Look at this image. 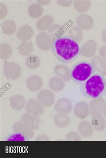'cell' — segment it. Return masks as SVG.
I'll return each mask as SVG.
<instances>
[{
    "label": "cell",
    "instance_id": "cell-1",
    "mask_svg": "<svg viewBox=\"0 0 106 158\" xmlns=\"http://www.w3.org/2000/svg\"><path fill=\"white\" fill-rule=\"evenodd\" d=\"M52 52L56 59L64 64H69L81 54L79 43L68 35H61L53 40Z\"/></svg>",
    "mask_w": 106,
    "mask_h": 158
},
{
    "label": "cell",
    "instance_id": "cell-2",
    "mask_svg": "<svg viewBox=\"0 0 106 158\" xmlns=\"http://www.w3.org/2000/svg\"><path fill=\"white\" fill-rule=\"evenodd\" d=\"M80 90L84 96L96 99L102 98L106 93V81L104 75L95 73L80 85Z\"/></svg>",
    "mask_w": 106,
    "mask_h": 158
},
{
    "label": "cell",
    "instance_id": "cell-3",
    "mask_svg": "<svg viewBox=\"0 0 106 158\" xmlns=\"http://www.w3.org/2000/svg\"><path fill=\"white\" fill-rule=\"evenodd\" d=\"M95 72L96 69L91 62L82 61L73 67L71 70V76L74 82L81 85L95 74Z\"/></svg>",
    "mask_w": 106,
    "mask_h": 158
},
{
    "label": "cell",
    "instance_id": "cell-4",
    "mask_svg": "<svg viewBox=\"0 0 106 158\" xmlns=\"http://www.w3.org/2000/svg\"><path fill=\"white\" fill-rule=\"evenodd\" d=\"M4 74L10 80H16L21 74V69L19 64L15 62L5 60L4 63Z\"/></svg>",
    "mask_w": 106,
    "mask_h": 158
},
{
    "label": "cell",
    "instance_id": "cell-5",
    "mask_svg": "<svg viewBox=\"0 0 106 158\" xmlns=\"http://www.w3.org/2000/svg\"><path fill=\"white\" fill-rule=\"evenodd\" d=\"M53 41L48 33L45 31L38 33L36 37L37 46L43 51H48L52 49Z\"/></svg>",
    "mask_w": 106,
    "mask_h": 158
},
{
    "label": "cell",
    "instance_id": "cell-6",
    "mask_svg": "<svg viewBox=\"0 0 106 158\" xmlns=\"http://www.w3.org/2000/svg\"><path fill=\"white\" fill-rule=\"evenodd\" d=\"M106 101L102 98L93 99L90 102V114L92 117L102 115L104 113Z\"/></svg>",
    "mask_w": 106,
    "mask_h": 158
},
{
    "label": "cell",
    "instance_id": "cell-7",
    "mask_svg": "<svg viewBox=\"0 0 106 158\" xmlns=\"http://www.w3.org/2000/svg\"><path fill=\"white\" fill-rule=\"evenodd\" d=\"M25 109L27 113L36 115H41L45 110L40 102L34 98L30 99L27 101L26 103Z\"/></svg>",
    "mask_w": 106,
    "mask_h": 158
},
{
    "label": "cell",
    "instance_id": "cell-8",
    "mask_svg": "<svg viewBox=\"0 0 106 158\" xmlns=\"http://www.w3.org/2000/svg\"><path fill=\"white\" fill-rule=\"evenodd\" d=\"M37 99L42 105L49 107L54 102L55 96L49 90L43 89L37 94Z\"/></svg>",
    "mask_w": 106,
    "mask_h": 158
},
{
    "label": "cell",
    "instance_id": "cell-9",
    "mask_svg": "<svg viewBox=\"0 0 106 158\" xmlns=\"http://www.w3.org/2000/svg\"><path fill=\"white\" fill-rule=\"evenodd\" d=\"M22 121L31 130H36L40 126V118L37 115L24 113L22 116Z\"/></svg>",
    "mask_w": 106,
    "mask_h": 158
},
{
    "label": "cell",
    "instance_id": "cell-10",
    "mask_svg": "<svg viewBox=\"0 0 106 158\" xmlns=\"http://www.w3.org/2000/svg\"><path fill=\"white\" fill-rule=\"evenodd\" d=\"M55 109L58 113L64 114L70 113L73 109L71 101L66 98H61L56 102Z\"/></svg>",
    "mask_w": 106,
    "mask_h": 158
},
{
    "label": "cell",
    "instance_id": "cell-11",
    "mask_svg": "<svg viewBox=\"0 0 106 158\" xmlns=\"http://www.w3.org/2000/svg\"><path fill=\"white\" fill-rule=\"evenodd\" d=\"M73 113L77 118L84 119L90 114V106L87 102H80L74 106Z\"/></svg>",
    "mask_w": 106,
    "mask_h": 158
},
{
    "label": "cell",
    "instance_id": "cell-12",
    "mask_svg": "<svg viewBox=\"0 0 106 158\" xmlns=\"http://www.w3.org/2000/svg\"><path fill=\"white\" fill-rule=\"evenodd\" d=\"M76 23L79 28L84 30H89L94 26L93 18L89 15H79L76 19Z\"/></svg>",
    "mask_w": 106,
    "mask_h": 158
},
{
    "label": "cell",
    "instance_id": "cell-13",
    "mask_svg": "<svg viewBox=\"0 0 106 158\" xmlns=\"http://www.w3.org/2000/svg\"><path fill=\"white\" fill-rule=\"evenodd\" d=\"M97 48V42L93 40H90L81 46V54L86 58H91L96 54Z\"/></svg>",
    "mask_w": 106,
    "mask_h": 158
},
{
    "label": "cell",
    "instance_id": "cell-14",
    "mask_svg": "<svg viewBox=\"0 0 106 158\" xmlns=\"http://www.w3.org/2000/svg\"><path fill=\"white\" fill-rule=\"evenodd\" d=\"M26 85L29 90L36 92L41 90L43 87V80L40 76L32 75L26 80Z\"/></svg>",
    "mask_w": 106,
    "mask_h": 158
},
{
    "label": "cell",
    "instance_id": "cell-15",
    "mask_svg": "<svg viewBox=\"0 0 106 158\" xmlns=\"http://www.w3.org/2000/svg\"><path fill=\"white\" fill-rule=\"evenodd\" d=\"M34 31L32 27L26 24L18 28L17 31L16 36L18 39L23 41H28L33 37Z\"/></svg>",
    "mask_w": 106,
    "mask_h": 158
},
{
    "label": "cell",
    "instance_id": "cell-16",
    "mask_svg": "<svg viewBox=\"0 0 106 158\" xmlns=\"http://www.w3.org/2000/svg\"><path fill=\"white\" fill-rule=\"evenodd\" d=\"M78 133L81 137L84 138H89L94 133V128L91 123L89 121H82L78 124L77 127Z\"/></svg>",
    "mask_w": 106,
    "mask_h": 158
},
{
    "label": "cell",
    "instance_id": "cell-17",
    "mask_svg": "<svg viewBox=\"0 0 106 158\" xmlns=\"http://www.w3.org/2000/svg\"><path fill=\"white\" fill-rule=\"evenodd\" d=\"M54 73L56 76L64 81H69L72 79L70 69L66 65L63 64L57 65L55 67Z\"/></svg>",
    "mask_w": 106,
    "mask_h": 158
},
{
    "label": "cell",
    "instance_id": "cell-18",
    "mask_svg": "<svg viewBox=\"0 0 106 158\" xmlns=\"http://www.w3.org/2000/svg\"><path fill=\"white\" fill-rule=\"evenodd\" d=\"M14 132L22 133L29 139H32L34 136V131L28 128L22 120L16 122L13 126Z\"/></svg>",
    "mask_w": 106,
    "mask_h": 158
},
{
    "label": "cell",
    "instance_id": "cell-19",
    "mask_svg": "<svg viewBox=\"0 0 106 158\" xmlns=\"http://www.w3.org/2000/svg\"><path fill=\"white\" fill-rule=\"evenodd\" d=\"M25 98L21 95L11 96L10 98V105L14 110H21L25 107Z\"/></svg>",
    "mask_w": 106,
    "mask_h": 158
},
{
    "label": "cell",
    "instance_id": "cell-20",
    "mask_svg": "<svg viewBox=\"0 0 106 158\" xmlns=\"http://www.w3.org/2000/svg\"><path fill=\"white\" fill-rule=\"evenodd\" d=\"M53 19L49 15H45L36 22V26L39 30H48L53 25Z\"/></svg>",
    "mask_w": 106,
    "mask_h": 158
},
{
    "label": "cell",
    "instance_id": "cell-21",
    "mask_svg": "<svg viewBox=\"0 0 106 158\" xmlns=\"http://www.w3.org/2000/svg\"><path fill=\"white\" fill-rule=\"evenodd\" d=\"M96 70L102 75L106 76V59L100 56H96L91 59Z\"/></svg>",
    "mask_w": 106,
    "mask_h": 158
},
{
    "label": "cell",
    "instance_id": "cell-22",
    "mask_svg": "<svg viewBox=\"0 0 106 158\" xmlns=\"http://www.w3.org/2000/svg\"><path fill=\"white\" fill-rule=\"evenodd\" d=\"M54 123L56 127L59 128H65L68 127L70 123V117L64 114L59 113L54 117Z\"/></svg>",
    "mask_w": 106,
    "mask_h": 158
},
{
    "label": "cell",
    "instance_id": "cell-23",
    "mask_svg": "<svg viewBox=\"0 0 106 158\" xmlns=\"http://www.w3.org/2000/svg\"><path fill=\"white\" fill-rule=\"evenodd\" d=\"M18 53L22 56L30 55L33 51V42L30 40L23 41L19 44L17 48Z\"/></svg>",
    "mask_w": 106,
    "mask_h": 158
},
{
    "label": "cell",
    "instance_id": "cell-24",
    "mask_svg": "<svg viewBox=\"0 0 106 158\" xmlns=\"http://www.w3.org/2000/svg\"><path fill=\"white\" fill-rule=\"evenodd\" d=\"M1 28L4 34L10 35L15 33L16 31V25L13 20H6L1 24Z\"/></svg>",
    "mask_w": 106,
    "mask_h": 158
},
{
    "label": "cell",
    "instance_id": "cell-25",
    "mask_svg": "<svg viewBox=\"0 0 106 158\" xmlns=\"http://www.w3.org/2000/svg\"><path fill=\"white\" fill-rule=\"evenodd\" d=\"M27 10L29 15L32 18L35 19L40 18L44 12L43 7L38 3L31 4L29 5Z\"/></svg>",
    "mask_w": 106,
    "mask_h": 158
},
{
    "label": "cell",
    "instance_id": "cell-26",
    "mask_svg": "<svg viewBox=\"0 0 106 158\" xmlns=\"http://www.w3.org/2000/svg\"><path fill=\"white\" fill-rule=\"evenodd\" d=\"M91 124L94 129L97 132H102L106 128L105 118L102 115L93 117L91 120Z\"/></svg>",
    "mask_w": 106,
    "mask_h": 158
},
{
    "label": "cell",
    "instance_id": "cell-27",
    "mask_svg": "<svg viewBox=\"0 0 106 158\" xmlns=\"http://www.w3.org/2000/svg\"><path fill=\"white\" fill-rule=\"evenodd\" d=\"M49 86L55 92H59L64 88L65 84L64 81L60 78L53 77L50 80Z\"/></svg>",
    "mask_w": 106,
    "mask_h": 158
},
{
    "label": "cell",
    "instance_id": "cell-28",
    "mask_svg": "<svg viewBox=\"0 0 106 158\" xmlns=\"http://www.w3.org/2000/svg\"><path fill=\"white\" fill-rule=\"evenodd\" d=\"M91 1L89 0H76L73 2L74 8L80 13L87 11L91 8Z\"/></svg>",
    "mask_w": 106,
    "mask_h": 158
},
{
    "label": "cell",
    "instance_id": "cell-29",
    "mask_svg": "<svg viewBox=\"0 0 106 158\" xmlns=\"http://www.w3.org/2000/svg\"><path fill=\"white\" fill-rule=\"evenodd\" d=\"M26 67L30 69H36L41 65L40 57L36 55H29L25 60Z\"/></svg>",
    "mask_w": 106,
    "mask_h": 158
},
{
    "label": "cell",
    "instance_id": "cell-30",
    "mask_svg": "<svg viewBox=\"0 0 106 158\" xmlns=\"http://www.w3.org/2000/svg\"><path fill=\"white\" fill-rule=\"evenodd\" d=\"M68 35L76 40L78 43H80L83 39V31L78 26H73L69 28Z\"/></svg>",
    "mask_w": 106,
    "mask_h": 158
},
{
    "label": "cell",
    "instance_id": "cell-31",
    "mask_svg": "<svg viewBox=\"0 0 106 158\" xmlns=\"http://www.w3.org/2000/svg\"><path fill=\"white\" fill-rule=\"evenodd\" d=\"M11 46L8 43H2L0 45V57L3 60H6L12 54Z\"/></svg>",
    "mask_w": 106,
    "mask_h": 158
},
{
    "label": "cell",
    "instance_id": "cell-32",
    "mask_svg": "<svg viewBox=\"0 0 106 158\" xmlns=\"http://www.w3.org/2000/svg\"><path fill=\"white\" fill-rule=\"evenodd\" d=\"M48 34L52 39H54L57 37L62 35L64 33V28L59 24H54L48 30Z\"/></svg>",
    "mask_w": 106,
    "mask_h": 158
},
{
    "label": "cell",
    "instance_id": "cell-33",
    "mask_svg": "<svg viewBox=\"0 0 106 158\" xmlns=\"http://www.w3.org/2000/svg\"><path fill=\"white\" fill-rule=\"evenodd\" d=\"M30 139L22 133L14 132L6 136L4 140L6 141H28Z\"/></svg>",
    "mask_w": 106,
    "mask_h": 158
},
{
    "label": "cell",
    "instance_id": "cell-34",
    "mask_svg": "<svg viewBox=\"0 0 106 158\" xmlns=\"http://www.w3.org/2000/svg\"><path fill=\"white\" fill-rule=\"evenodd\" d=\"M66 139L67 141H81V136L75 131L69 132L66 135Z\"/></svg>",
    "mask_w": 106,
    "mask_h": 158
},
{
    "label": "cell",
    "instance_id": "cell-35",
    "mask_svg": "<svg viewBox=\"0 0 106 158\" xmlns=\"http://www.w3.org/2000/svg\"><path fill=\"white\" fill-rule=\"evenodd\" d=\"M8 13L7 6L3 3L0 4V18L1 19H4Z\"/></svg>",
    "mask_w": 106,
    "mask_h": 158
},
{
    "label": "cell",
    "instance_id": "cell-36",
    "mask_svg": "<svg viewBox=\"0 0 106 158\" xmlns=\"http://www.w3.org/2000/svg\"><path fill=\"white\" fill-rule=\"evenodd\" d=\"M57 2L58 4V5H60L62 6L68 7L71 5L73 2V1H61V0H58Z\"/></svg>",
    "mask_w": 106,
    "mask_h": 158
},
{
    "label": "cell",
    "instance_id": "cell-37",
    "mask_svg": "<svg viewBox=\"0 0 106 158\" xmlns=\"http://www.w3.org/2000/svg\"><path fill=\"white\" fill-rule=\"evenodd\" d=\"M99 54L102 58L106 59V46H102L99 49Z\"/></svg>",
    "mask_w": 106,
    "mask_h": 158
},
{
    "label": "cell",
    "instance_id": "cell-38",
    "mask_svg": "<svg viewBox=\"0 0 106 158\" xmlns=\"http://www.w3.org/2000/svg\"><path fill=\"white\" fill-rule=\"evenodd\" d=\"M36 141H50L49 138H48V136L45 135H40L37 136V138L35 139Z\"/></svg>",
    "mask_w": 106,
    "mask_h": 158
},
{
    "label": "cell",
    "instance_id": "cell-39",
    "mask_svg": "<svg viewBox=\"0 0 106 158\" xmlns=\"http://www.w3.org/2000/svg\"><path fill=\"white\" fill-rule=\"evenodd\" d=\"M36 2L42 6V5H48V4L49 3L50 1H49V0H39V1H37Z\"/></svg>",
    "mask_w": 106,
    "mask_h": 158
},
{
    "label": "cell",
    "instance_id": "cell-40",
    "mask_svg": "<svg viewBox=\"0 0 106 158\" xmlns=\"http://www.w3.org/2000/svg\"><path fill=\"white\" fill-rule=\"evenodd\" d=\"M101 36L103 41L106 44V29L102 31Z\"/></svg>",
    "mask_w": 106,
    "mask_h": 158
},
{
    "label": "cell",
    "instance_id": "cell-41",
    "mask_svg": "<svg viewBox=\"0 0 106 158\" xmlns=\"http://www.w3.org/2000/svg\"><path fill=\"white\" fill-rule=\"evenodd\" d=\"M104 116L106 117V102L105 106L104 109V113H103Z\"/></svg>",
    "mask_w": 106,
    "mask_h": 158
}]
</instances>
